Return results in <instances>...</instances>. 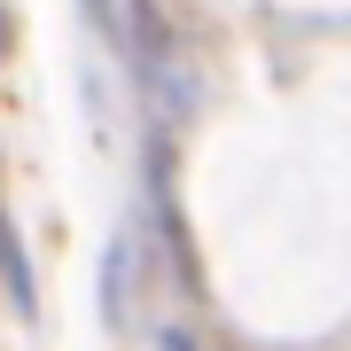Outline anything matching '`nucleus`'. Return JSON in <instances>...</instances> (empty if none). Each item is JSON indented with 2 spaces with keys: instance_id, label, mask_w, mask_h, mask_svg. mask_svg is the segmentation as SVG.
<instances>
[{
  "instance_id": "obj_1",
  "label": "nucleus",
  "mask_w": 351,
  "mask_h": 351,
  "mask_svg": "<svg viewBox=\"0 0 351 351\" xmlns=\"http://www.w3.org/2000/svg\"><path fill=\"white\" fill-rule=\"evenodd\" d=\"M8 297H16V320H32V274H24V250L8 242Z\"/></svg>"
}]
</instances>
